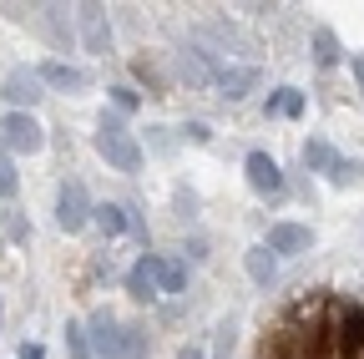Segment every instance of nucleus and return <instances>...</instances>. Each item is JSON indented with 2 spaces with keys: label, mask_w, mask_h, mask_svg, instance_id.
Listing matches in <instances>:
<instances>
[{
  "label": "nucleus",
  "mask_w": 364,
  "mask_h": 359,
  "mask_svg": "<svg viewBox=\"0 0 364 359\" xmlns=\"http://www.w3.org/2000/svg\"><path fill=\"white\" fill-rule=\"evenodd\" d=\"M268 112L273 117H299L304 112V92H299V86H279V92L268 97Z\"/></svg>",
  "instance_id": "obj_15"
},
{
  "label": "nucleus",
  "mask_w": 364,
  "mask_h": 359,
  "mask_svg": "<svg viewBox=\"0 0 364 359\" xmlns=\"http://www.w3.org/2000/svg\"><path fill=\"white\" fill-rule=\"evenodd\" d=\"M349 76H354V86H359V97H364V56H359V51L349 56Z\"/></svg>",
  "instance_id": "obj_26"
},
{
  "label": "nucleus",
  "mask_w": 364,
  "mask_h": 359,
  "mask_svg": "<svg viewBox=\"0 0 364 359\" xmlns=\"http://www.w3.org/2000/svg\"><path fill=\"white\" fill-rule=\"evenodd\" d=\"M91 142H97V152H102L117 172H136V167H142V142L127 132V122H122L117 112H102L97 137H91Z\"/></svg>",
  "instance_id": "obj_1"
},
{
  "label": "nucleus",
  "mask_w": 364,
  "mask_h": 359,
  "mask_svg": "<svg viewBox=\"0 0 364 359\" xmlns=\"http://www.w3.org/2000/svg\"><path fill=\"white\" fill-rule=\"evenodd\" d=\"M66 349H71V359H91L86 334H81V324H76V319H66Z\"/></svg>",
  "instance_id": "obj_21"
},
{
  "label": "nucleus",
  "mask_w": 364,
  "mask_h": 359,
  "mask_svg": "<svg viewBox=\"0 0 364 359\" xmlns=\"http://www.w3.org/2000/svg\"><path fill=\"white\" fill-rule=\"evenodd\" d=\"M304 162H309V167H318V172H329V162H334L329 142H318V137H309V142H304Z\"/></svg>",
  "instance_id": "obj_19"
},
{
  "label": "nucleus",
  "mask_w": 364,
  "mask_h": 359,
  "mask_svg": "<svg viewBox=\"0 0 364 359\" xmlns=\"http://www.w3.org/2000/svg\"><path fill=\"white\" fill-rule=\"evenodd\" d=\"M243 172H248V188H253L258 198H279V193H284V167L273 162L268 152H248Z\"/></svg>",
  "instance_id": "obj_5"
},
{
  "label": "nucleus",
  "mask_w": 364,
  "mask_h": 359,
  "mask_svg": "<svg viewBox=\"0 0 364 359\" xmlns=\"http://www.w3.org/2000/svg\"><path fill=\"white\" fill-rule=\"evenodd\" d=\"M309 243H314V233L304 228V223H273V228H268V243H263V248H268L273 258H289V253H304Z\"/></svg>",
  "instance_id": "obj_7"
},
{
  "label": "nucleus",
  "mask_w": 364,
  "mask_h": 359,
  "mask_svg": "<svg viewBox=\"0 0 364 359\" xmlns=\"http://www.w3.org/2000/svg\"><path fill=\"white\" fill-rule=\"evenodd\" d=\"M16 188H21L16 162H11V152H0V198H16Z\"/></svg>",
  "instance_id": "obj_20"
},
{
  "label": "nucleus",
  "mask_w": 364,
  "mask_h": 359,
  "mask_svg": "<svg viewBox=\"0 0 364 359\" xmlns=\"http://www.w3.org/2000/svg\"><path fill=\"white\" fill-rule=\"evenodd\" d=\"M233 349H238V324H233V319H223V324L213 329V359H228Z\"/></svg>",
  "instance_id": "obj_17"
},
{
  "label": "nucleus",
  "mask_w": 364,
  "mask_h": 359,
  "mask_svg": "<svg viewBox=\"0 0 364 359\" xmlns=\"http://www.w3.org/2000/svg\"><path fill=\"white\" fill-rule=\"evenodd\" d=\"M86 223H91V198H86V188L76 183V177H66L61 193H56V228L61 233H81Z\"/></svg>",
  "instance_id": "obj_3"
},
{
  "label": "nucleus",
  "mask_w": 364,
  "mask_h": 359,
  "mask_svg": "<svg viewBox=\"0 0 364 359\" xmlns=\"http://www.w3.org/2000/svg\"><path fill=\"white\" fill-rule=\"evenodd\" d=\"M182 76H188V86H203V81H208V61L182 51Z\"/></svg>",
  "instance_id": "obj_22"
},
{
  "label": "nucleus",
  "mask_w": 364,
  "mask_h": 359,
  "mask_svg": "<svg viewBox=\"0 0 364 359\" xmlns=\"http://www.w3.org/2000/svg\"><path fill=\"white\" fill-rule=\"evenodd\" d=\"M243 263H248V279H253L258 289H268L273 279H279V258H273V253H268L263 243H253V248L243 253Z\"/></svg>",
  "instance_id": "obj_12"
},
{
  "label": "nucleus",
  "mask_w": 364,
  "mask_h": 359,
  "mask_svg": "<svg viewBox=\"0 0 364 359\" xmlns=\"http://www.w3.org/2000/svg\"><path fill=\"white\" fill-rule=\"evenodd\" d=\"M91 223H97L107 238H122V233L132 228V218H127V208H122V203H102V208H91Z\"/></svg>",
  "instance_id": "obj_13"
},
{
  "label": "nucleus",
  "mask_w": 364,
  "mask_h": 359,
  "mask_svg": "<svg viewBox=\"0 0 364 359\" xmlns=\"http://www.w3.org/2000/svg\"><path fill=\"white\" fill-rule=\"evenodd\" d=\"M177 359H208V354H203L198 344H182V349H177Z\"/></svg>",
  "instance_id": "obj_27"
},
{
  "label": "nucleus",
  "mask_w": 364,
  "mask_h": 359,
  "mask_svg": "<svg viewBox=\"0 0 364 359\" xmlns=\"http://www.w3.org/2000/svg\"><path fill=\"white\" fill-rule=\"evenodd\" d=\"M127 294H132L136 304L162 299V284H157V253H142V258L127 268Z\"/></svg>",
  "instance_id": "obj_6"
},
{
  "label": "nucleus",
  "mask_w": 364,
  "mask_h": 359,
  "mask_svg": "<svg viewBox=\"0 0 364 359\" xmlns=\"http://www.w3.org/2000/svg\"><path fill=\"white\" fill-rule=\"evenodd\" d=\"M76 21H81L86 51H107L112 46V26H107V11L102 6H76Z\"/></svg>",
  "instance_id": "obj_10"
},
{
  "label": "nucleus",
  "mask_w": 364,
  "mask_h": 359,
  "mask_svg": "<svg viewBox=\"0 0 364 359\" xmlns=\"http://www.w3.org/2000/svg\"><path fill=\"white\" fill-rule=\"evenodd\" d=\"M218 86H223V102H243L248 92H253V86H258V66H228L223 76H218Z\"/></svg>",
  "instance_id": "obj_11"
},
{
  "label": "nucleus",
  "mask_w": 364,
  "mask_h": 359,
  "mask_svg": "<svg viewBox=\"0 0 364 359\" xmlns=\"http://www.w3.org/2000/svg\"><path fill=\"white\" fill-rule=\"evenodd\" d=\"M339 56H344V51H339V36H334L329 26H318V31H314V61H318V66H339Z\"/></svg>",
  "instance_id": "obj_14"
},
{
  "label": "nucleus",
  "mask_w": 364,
  "mask_h": 359,
  "mask_svg": "<svg viewBox=\"0 0 364 359\" xmlns=\"http://www.w3.org/2000/svg\"><path fill=\"white\" fill-rule=\"evenodd\" d=\"M6 233H11V243H26V238H31V223H26L21 213H11V218H6Z\"/></svg>",
  "instance_id": "obj_25"
},
{
  "label": "nucleus",
  "mask_w": 364,
  "mask_h": 359,
  "mask_svg": "<svg viewBox=\"0 0 364 359\" xmlns=\"http://www.w3.org/2000/svg\"><path fill=\"white\" fill-rule=\"evenodd\" d=\"M157 284H162V294H177L182 284H188V268H182V263H172V258H162V253H157Z\"/></svg>",
  "instance_id": "obj_16"
},
{
  "label": "nucleus",
  "mask_w": 364,
  "mask_h": 359,
  "mask_svg": "<svg viewBox=\"0 0 364 359\" xmlns=\"http://www.w3.org/2000/svg\"><path fill=\"white\" fill-rule=\"evenodd\" d=\"M36 76H41V86H56V92H71V97L91 86V76H86L81 66H71V61H46Z\"/></svg>",
  "instance_id": "obj_9"
},
{
  "label": "nucleus",
  "mask_w": 364,
  "mask_h": 359,
  "mask_svg": "<svg viewBox=\"0 0 364 359\" xmlns=\"http://www.w3.org/2000/svg\"><path fill=\"white\" fill-rule=\"evenodd\" d=\"M359 177H364V167H359V162H344V157H334V162H329V183H334V188H349V183H359Z\"/></svg>",
  "instance_id": "obj_18"
},
{
  "label": "nucleus",
  "mask_w": 364,
  "mask_h": 359,
  "mask_svg": "<svg viewBox=\"0 0 364 359\" xmlns=\"http://www.w3.org/2000/svg\"><path fill=\"white\" fill-rule=\"evenodd\" d=\"M81 334H86V349H91V354H102V359H122L127 324L117 319L112 309H97V314H91V319L81 324Z\"/></svg>",
  "instance_id": "obj_2"
},
{
  "label": "nucleus",
  "mask_w": 364,
  "mask_h": 359,
  "mask_svg": "<svg viewBox=\"0 0 364 359\" xmlns=\"http://www.w3.org/2000/svg\"><path fill=\"white\" fill-rule=\"evenodd\" d=\"M0 319H6V309H0Z\"/></svg>",
  "instance_id": "obj_29"
},
{
  "label": "nucleus",
  "mask_w": 364,
  "mask_h": 359,
  "mask_svg": "<svg viewBox=\"0 0 364 359\" xmlns=\"http://www.w3.org/2000/svg\"><path fill=\"white\" fill-rule=\"evenodd\" d=\"M0 137H6L11 152H26V157L46 147V132H41V122L31 112H6V117H0Z\"/></svg>",
  "instance_id": "obj_4"
},
{
  "label": "nucleus",
  "mask_w": 364,
  "mask_h": 359,
  "mask_svg": "<svg viewBox=\"0 0 364 359\" xmlns=\"http://www.w3.org/2000/svg\"><path fill=\"white\" fill-rule=\"evenodd\" d=\"M21 359H46V349L41 344H21Z\"/></svg>",
  "instance_id": "obj_28"
},
{
  "label": "nucleus",
  "mask_w": 364,
  "mask_h": 359,
  "mask_svg": "<svg viewBox=\"0 0 364 359\" xmlns=\"http://www.w3.org/2000/svg\"><path fill=\"white\" fill-rule=\"evenodd\" d=\"M136 102H142V97H136L132 86H112V112H117V117H122V112H136Z\"/></svg>",
  "instance_id": "obj_23"
},
{
  "label": "nucleus",
  "mask_w": 364,
  "mask_h": 359,
  "mask_svg": "<svg viewBox=\"0 0 364 359\" xmlns=\"http://www.w3.org/2000/svg\"><path fill=\"white\" fill-rule=\"evenodd\" d=\"M0 97H6L16 112H31L46 92H41V76H36V71H11V76H6V86H0Z\"/></svg>",
  "instance_id": "obj_8"
},
{
  "label": "nucleus",
  "mask_w": 364,
  "mask_h": 359,
  "mask_svg": "<svg viewBox=\"0 0 364 359\" xmlns=\"http://www.w3.org/2000/svg\"><path fill=\"white\" fill-rule=\"evenodd\" d=\"M182 137H188L193 147H208V142H213V127H208V122H188V127H182Z\"/></svg>",
  "instance_id": "obj_24"
}]
</instances>
